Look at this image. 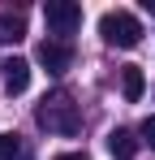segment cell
Returning a JSON list of instances; mask_svg holds the SVG:
<instances>
[{"mask_svg":"<svg viewBox=\"0 0 155 160\" xmlns=\"http://www.w3.org/2000/svg\"><path fill=\"white\" fill-rule=\"evenodd\" d=\"M35 121L48 134H65V138H69V134L82 130V108L73 104L69 91H52V95H43V104L35 108Z\"/></svg>","mask_w":155,"mask_h":160,"instance_id":"6da1fadb","label":"cell"},{"mask_svg":"<svg viewBox=\"0 0 155 160\" xmlns=\"http://www.w3.org/2000/svg\"><path fill=\"white\" fill-rule=\"evenodd\" d=\"M99 35L112 48H138V43H142V26H138V18L125 13V9H108L99 18Z\"/></svg>","mask_w":155,"mask_h":160,"instance_id":"7a4b0ae2","label":"cell"},{"mask_svg":"<svg viewBox=\"0 0 155 160\" xmlns=\"http://www.w3.org/2000/svg\"><path fill=\"white\" fill-rule=\"evenodd\" d=\"M43 22H48V30L56 39H65V35H73L82 26V4H73V0H48L43 4Z\"/></svg>","mask_w":155,"mask_h":160,"instance_id":"3957f363","label":"cell"},{"mask_svg":"<svg viewBox=\"0 0 155 160\" xmlns=\"http://www.w3.org/2000/svg\"><path fill=\"white\" fill-rule=\"evenodd\" d=\"M39 65L52 69V74H65V69L73 65V48H69V39H43V43H39Z\"/></svg>","mask_w":155,"mask_h":160,"instance_id":"277c9868","label":"cell"},{"mask_svg":"<svg viewBox=\"0 0 155 160\" xmlns=\"http://www.w3.org/2000/svg\"><path fill=\"white\" fill-rule=\"evenodd\" d=\"M0 69H4V91H9V95H22L26 87H30V61L13 56V61H4Z\"/></svg>","mask_w":155,"mask_h":160,"instance_id":"5b68a950","label":"cell"},{"mask_svg":"<svg viewBox=\"0 0 155 160\" xmlns=\"http://www.w3.org/2000/svg\"><path fill=\"white\" fill-rule=\"evenodd\" d=\"M138 147H142V138H138L134 130H112L108 134V152H112L116 160H134Z\"/></svg>","mask_w":155,"mask_h":160,"instance_id":"8992f818","label":"cell"},{"mask_svg":"<svg viewBox=\"0 0 155 160\" xmlns=\"http://www.w3.org/2000/svg\"><path fill=\"white\" fill-rule=\"evenodd\" d=\"M26 39V18L22 13H0V43H22Z\"/></svg>","mask_w":155,"mask_h":160,"instance_id":"52a82bcc","label":"cell"},{"mask_svg":"<svg viewBox=\"0 0 155 160\" xmlns=\"http://www.w3.org/2000/svg\"><path fill=\"white\" fill-rule=\"evenodd\" d=\"M121 91H125V100H142V91H147V78H142V69L138 65H125L121 69Z\"/></svg>","mask_w":155,"mask_h":160,"instance_id":"ba28073f","label":"cell"},{"mask_svg":"<svg viewBox=\"0 0 155 160\" xmlns=\"http://www.w3.org/2000/svg\"><path fill=\"white\" fill-rule=\"evenodd\" d=\"M17 156H22L17 134H0V160H17Z\"/></svg>","mask_w":155,"mask_h":160,"instance_id":"9c48e42d","label":"cell"},{"mask_svg":"<svg viewBox=\"0 0 155 160\" xmlns=\"http://www.w3.org/2000/svg\"><path fill=\"white\" fill-rule=\"evenodd\" d=\"M138 134H142V143H147V147L155 152V117H147V121H142V130H138Z\"/></svg>","mask_w":155,"mask_h":160,"instance_id":"30bf717a","label":"cell"},{"mask_svg":"<svg viewBox=\"0 0 155 160\" xmlns=\"http://www.w3.org/2000/svg\"><path fill=\"white\" fill-rule=\"evenodd\" d=\"M52 160H91L86 152H60V156H52Z\"/></svg>","mask_w":155,"mask_h":160,"instance_id":"8fae6325","label":"cell"},{"mask_svg":"<svg viewBox=\"0 0 155 160\" xmlns=\"http://www.w3.org/2000/svg\"><path fill=\"white\" fill-rule=\"evenodd\" d=\"M142 9H147V13H151V18H155V0H142Z\"/></svg>","mask_w":155,"mask_h":160,"instance_id":"7c38bea8","label":"cell"}]
</instances>
